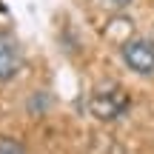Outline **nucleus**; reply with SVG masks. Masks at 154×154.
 I'll use <instances>...</instances> for the list:
<instances>
[{"instance_id":"f257e3e1","label":"nucleus","mask_w":154,"mask_h":154,"mask_svg":"<svg viewBox=\"0 0 154 154\" xmlns=\"http://www.w3.org/2000/svg\"><path fill=\"white\" fill-rule=\"evenodd\" d=\"M86 109H88V114H91L94 120L114 123V120H120V117L128 114V109H131V94L123 86H117V83H106V86H97L88 94Z\"/></svg>"},{"instance_id":"f03ea898","label":"nucleus","mask_w":154,"mask_h":154,"mask_svg":"<svg viewBox=\"0 0 154 154\" xmlns=\"http://www.w3.org/2000/svg\"><path fill=\"white\" fill-rule=\"evenodd\" d=\"M123 66L140 77H154V40L134 34L126 46H120Z\"/></svg>"},{"instance_id":"7ed1b4c3","label":"nucleus","mask_w":154,"mask_h":154,"mask_svg":"<svg viewBox=\"0 0 154 154\" xmlns=\"http://www.w3.org/2000/svg\"><path fill=\"white\" fill-rule=\"evenodd\" d=\"M23 69V49L11 32L0 29V83H9Z\"/></svg>"},{"instance_id":"20e7f679","label":"nucleus","mask_w":154,"mask_h":154,"mask_svg":"<svg viewBox=\"0 0 154 154\" xmlns=\"http://www.w3.org/2000/svg\"><path fill=\"white\" fill-rule=\"evenodd\" d=\"M0 154H29L26 143L17 137H9V134H0Z\"/></svg>"},{"instance_id":"39448f33","label":"nucleus","mask_w":154,"mask_h":154,"mask_svg":"<svg viewBox=\"0 0 154 154\" xmlns=\"http://www.w3.org/2000/svg\"><path fill=\"white\" fill-rule=\"evenodd\" d=\"M131 3H134V0H100V6L109 9V11H114V14H117V11H126Z\"/></svg>"}]
</instances>
